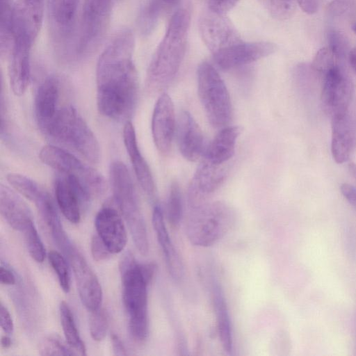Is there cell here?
Returning a JSON list of instances; mask_svg holds the SVG:
<instances>
[{
  "instance_id": "6da1fadb",
  "label": "cell",
  "mask_w": 356,
  "mask_h": 356,
  "mask_svg": "<svg viewBox=\"0 0 356 356\" xmlns=\"http://www.w3.org/2000/svg\"><path fill=\"white\" fill-rule=\"evenodd\" d=\"M134 37L130 30L118 33L99 56L96 70L99 112L113 120L128 118L135 106L138 77L133 55Z\"/></svg>"
},
{
  "instance_id": "7a4b0ae2",
  "label": "cell",
  "mask_w": 356,
  "mask_h": 356,
  "mask_svg": "<svg viewBox=\"0 0 356 356\" xmlns=\"http://www.w3.org/2000/svg\"><path fill=\"white\" fill-rule=\"evenodd\" d=\"M190 20L185 8L178 9L172 16L147 70L145 85L149 93L163 90L177 74L186 53Z\"/></svg>"
},
{
  "instance_id": "3957f363",
  "label": "cell",
  "mask_w": 356,
  "mask_h": 356,
  "mask_svg": "<svg viewBox=\"0 0 356 356\" xmlns=\"http://www.w3.org/2000/svg\"><path fill=\"white\" fill-rule=\"evenodd\" d=\"M120 270L129 332L136 341L141 343L149 333L147 286L152 280L144 273L142 264H138L131 253L124 255Z\"/></svg>"
},
{
  "instance_id": "277c9868",
  "label": "cell",
  "mask_w": 356,
  "mask_h": 356,
  "mask_svg": "<svg viewBox=\"0 0 356 356\" xmlns=\"http://www.w3.org/2000/svg\"><path fill=\"white\" fill-rule=\"evenodd\" d=\"M235 220V212L227 204L206 202L190 208L186 222V235L194 245L209 247L231 230Z\"/></svg>"
},
{
  "instance_id": "5b68a950",
  "label": "cell",
  "mask_w": 356,
  "mask_h": 356,
  "mask_svg": "<svg viewBox=\"0 0 356 356\" xmlns=\"http://www.w3.org/2000/svg\"><path fill=\"white\" fill-rule=\"evenodd\" d=\"M110 180L115 202L128 225L135 246L145 256L149 252L146 225L131 176L123 162L115 161L111 164Z\"/></svg>"
},
{
  "instance_id": "8992f818",
  "label": "cell",
  "mask_w": 356,
  "mask_h": 356,
  "mask_svg": "<svg viewBox=\"0 0 356 356\" xmlns=\"http://www.w3.org/2000/svg\"><path fill=\"white\" fill-rule=\"evenodd\" d=\"M115 0H83L71 56L79 58L93 54L108 31Z\"/></svg>"
},
{
  "instance_id": "52a82bcc",
  "label": "cell",
  "mask_w": 356,
  "mask_h": 356,
  "mask_svg": "<svg viewBox=\"0 0 356 356\" xmlns=\"http://www.w3.org/2000/svg\"><path fill=\"white\" fill-rule=\"evenodd\" d=\"M44 134L70 146L90 163L99 162L100 150L98 141L72 106H63Z\"/></svg>"
},
{
  "instance_id": "ba28073f",
  "label": "cell",
  "mask_w": 356,
  "mask_h": 356,
  "mask_svg": "<svg viewBox=\"0 0 356 356\" xmlns=\"http://www.w3.org/2000/svg\"><path fill=\"white\" fill-rule=\"evenodd\" d=\"M198 95L209 123L223 128L232 118V103L227 88L214 67L202 62L197 69Z\"/></svg>"
},
{
  "instance_id": "9c48e42d",
  "label": "cell",
  "mask_w": 356,
  "mask_h": 356,
  "mask_svg": "<svg viewBox=\"0 0 356 356\" xmlns=\"http://www.w3.org/2000/svg\"><path fill=\"white\" fill-rule=\"evenodd\" d=\"M39 156L44 163L60 173L74 177L90 197L105 191L106 183L104 177L67 151L47 145L41 149Z\"/></svg>"
},
{
  "instance_id": "30bf717a",
  "label": "cell",
  "mask_w": 356,
  "mask_h": 356,
  "mask_svg": "<svg viewBox=\"0 0 356 356\" xmlns=\"http://www.w3.org/2000/svg\"><path fill=\"white\" fill-rule=\"evenodd\" d=\"M36 36L22 24L15 22L12 43L9 48V79L15 95H22L30 80V56Z\"/></svg>"
},
{
  "instance_id": "8fae6325",
  "label": "cell",
  "mask_w": 356,
  "mask_h": 356,
  "mask_svg": "<svg viewBox=\"0 0 356 356\" xmlns=\"http://www.w3.org/2000/svg\"><path fill=\"white\" fill-rule=\"evenodd\" d=\"M352 82L341 65L324 74L321 90V104L331 118L348 113L352 98Z\"/></svg>"
},
{
  "instance_id": "7c38bea8",
  "label": "cell",
  "mask_w": 356,
  "mask_h": 356,
  "mask_svg": "<svg viewBox=\"0 0 356 356\" xmlns=\"http://www.w3.org/2000/svg\"><path fill=\"white\" fill-rule=\"evenodd\" d=\"M198 26L201 38L212 54L243 41L225 15L209 9L200 16Z\"/></svg>"
},
{
  "instance_id": "4fadbf2b",
  "label": "cell",
  "mask_w": 356,
  "mask_h": 356,
  "mask_svg": "<svg viewBox=\"0 0 356 356\" xmlns=\"http://www.w3.org/2000/svg\"><path fill=\"white\" fill-rule=\"evenodd\" d=\"M67 257L74 273L82 304L90 312L100 309L103 294L95 273L76 248Z\"/></svg>"
},
{
  "instance_id": "5bb4252c",
  "label": "cell",
  "mask_w": 356,
  "mask_h": 356,
  "mask_svg": "<svg viewBox=\"0 0 356 356\" xmlns=\"http://www.w3.org/2000/svg\"><path fill=\"white\" fill-rule=\"evenodd\" d=\"M225 176V164H215L204 159L188 187L189 207L193 208L206 202L207 198L221 186Z\"/></svg>"
},
{
  "instance_id": "9a60e30c",
  "label": "cell",
  "mask_w": 356,
  "mask_h": 356,
  "mask_svg": "<svg viewBox=\"0 0 356 356\" xmlns=\"http://www.w3.org/2000/svg\"><path fill=\"white\" fill-rule=\"evenodd\" d=\"M274 43L266 41L246 42L242 41L212 54L217 65L227 70L241 67L273 54Z\"/></svg>"
},
{
  "instance_id": "2e32d148",
  "label": "cell",
  "mask_w": 356,
  "mask_h": 356,
  "mask_svg": "<svg viewBox=\"0 0 356 356\" xmlns=\"http://www.w3.org/2000/svg\"><path fill=\"white\" fill-rule=\"evenodd\" d=\"M58 205L66 219L76 224L81 220V209L90 196L73 177L60 173L54 184Z\"/></svg>"
},
{
  "instance_id": "e0dca14e",
  "label": "cell",
  "mask_w": 356,
  "mask_h": 356,
  "mask_svg": "<svg viewBox=\"0 0 356 356\" xmlns=\"http://www.w3.org/2000/svg\"><path fill=\"white\" fill-rule=\"evenodd\" d=\"M175 127L174 105L170 97L162 93L157 99L152 118V133L158 151L168 154L172 147Z\"/></svg>"
},
{
  "instance_id": "ac0fdd59",
  "label": "cell",
  "mask_w": 356,
  "mask_h": 356,
  "mask_svg": "<svg viewBox=\"0 0 356 356\" xmlns=\"http://www.w3.org/2000/svg\"><path fill=\"white\" fill-rule=\"evenodd\" d=\"M95 225L97 234L112 254L120 252L127 241L126 227L119 212L106 206L96 215Z\"/></svg>"
},
{
  "instance_id": "d6986e66",
  "label": "cell",
  "mask_w": 356,
  "mask_h": 356,
  "mask_svg": "<svg viewBox=\"0 0 356 356\" xmlns=\"http://www.w3.org/2000/svg\"><path fill=\"white\" fill-rule=\"evenodd\" d=\"M60 81L56 76L46 78L38 86L34 101L35 114L44 133L63 106L60 105Z\"/></svg>"
},
{
  "instance_id": "ffe728a7",
  "label": "cell",
  "mask_w": 356,
  "mask_h": 356,
  "mask_svg": "<svg viewBox=\"0 0 356 356\" xmlns=\"http://www.w3.org/2000/svg\"><path fill=\"white\" fill-rule=\"evenodd\" d=\"M80 0H48L49 23L54 39L67 42L72 35Z\"/></svg>"
},
{
  "instance_id": "44dd1931",
  "label": "cell",
  "mask_w": 356,
  "mask_h": 356,
  "mask_svg": "<svg viewBox=\"0 0 356 356\" xmlns=\"http://www.w3.org/2000/svg\"><path fill=\"white\" fill-rule=\"evenodd\" d=\"M332 119L331 152L336 163L346 162L355 147L356 131L348 112Z\"/></svg>"
},
{
  "instance_id": "7402d4cb",
  "label": "cell",
  "mask_w": 356,
  "mask_h": 356,
  "mask_svg": "<svg viewBox=\"0 0 356 356\" xmlns=\"http://www.w3.org/2000/svg\"><path fill=\"white\" fill-rule=\"evenodd\" d=\"M177 143L180 153L188 161H197L204 152L200 127L187 111L182 112L177 124Z\"/></svg>"
},
{
  "instance_id": "603a6c76",
  "label": "cell",
  "mask_w": 356,
  "mask_h": 356,
  "mask_svg": "<svg viewBox=\"0 0 356 356\" xmlns=\"http://www.w3.org/2000/svg\"><path fill=\"white\" fill-rule=\"evenodd\" d=\"M33 202L55 243L67 257L75 247L72 244L62 226L51 197L42 188Z\"/></svg>"
},
{
  "instance_id": "cb8c5ba5",
  "label": "cell",
  "mask_w": 356,
  "mask_h": 356,
  "mask_svg": "<svg viewBox=\"0 0 356 356\" xmlns=\"http://www.w3.org/2000/svg\"><path fill=\"white\" fill-rule=\"evenodd\" d=\"M152 225L162 250L168 270L174 280L179 281L184 275V266L169 236L159 204H155L154 207Z\"/></svg>"
},
{
  "instance_id": "d4e9b609",
  "label": "cell",
  "mask_w": 356,
  "mask_h": 356,
  "mask_svg": "<svg viewBox=\"0 0 356 356\" xmlns=\"http://www.w3.org/2000/svg\"><path fill=\"white\" fill-rule=\"evenodd\" d=\"M123 140L131 161L136 178L147 195L154 194V183L147 163L138 148L136 135L133 124L127 121L123 129Z\"/></svg>"
},
{
  "instance_id": "484cf974",
  "label": "cell",
  "mask_w": 356,
  "mask_h": 356,
  "mask_svg": "<svg viewBox=\"0 0 356 356\" xmlns=\"http://www.w3.org/2000/svg\"><path fill=\"white\" fill-rule=\"evenodd\" d=\"M0 213L3 218L13 229L22 232L33 220L30 209L13 190L1 184Z\"/></svg>"
},
{
  "instance_id": "4316f807",
  "label": "cell",
  "mask_w": 356,
  "mask_h": 356,
  "mask_svg": "<svg viewBox=\"0 0 356 356\" xmlns=\"http://www.w3.org/2000/svg\"><path fill=\"white\" fill-rule=\"evenodd\" d=\"M211 292L221 346L227 354L231 355L234 346L232 323L224 292L216 280L212 282Z\"/></svg>"
},
{
  "instance_id": "83f0119b",
  "label": "cell",
  "mask_w": 356,
  "mask_h": 356,
  "mask_svg": "<svg viewBox=\"0 0 356 356\" xmlns=\"http://www.w3.org/2000/svg\"><path fill=\"white\" fill-rule=\"evenodd\" d=\"M241 131L236 126L223 127L206 147L204 159L215 164H225L234 154Z\"/></svg>"
},
{
  "instance_id": "f1b7e54d",
  "label": "cell",
  "mask_w": 356,
  "mask_h": 356,
  "mask_svg": "<svg viewBox=\"0 0 356 356\" xmlns=\"http://www.w3.org/2000/svg\"><path fill=\"white\" fill-rule=\"evenodd\" d=\"M59 311L60 323L66 342L76 355H86L85 344L80 337L73 314L67 303L62 301L59 306Z\"/></svg>"
},
{
  "instance_id": "f546056e",
  "label": "cell",
  "mask_w": 356,
  "mask_h": 356,
  "mask_svg": "<svg viewBox=\"0 0 356 356\" xmlns=\"http://www.w3.org/2000/svg\"><path fill=\"white\" fill-rule=\"evenodd\" d=\"M1 53L3 54L9 50L12 43L15 24V5L13 3V0H1Z\"/></svg>"
},
{
  "instance_id": "4dcf8cb0",
  "label": "cell",
  "mask_w": 356,
  "mask_h": 356,
  "mask_svg": "<svg viewBox=\"0 0 356 356\" xmlns=\"http://www.w3.org/2000/svg\"><path fill=\"white\" fill-rule=\"evenodd\" d=\"M182 213L183 205L179 186L177 181H173L170 187L166 204V216L172 227H177L179 225Z\"/></svg>"
},
{
  "instance_id": "1f68e13d",
  "label": "cell",
  "mask_w": 356,
  "mask_h": 356,
  "mask_svg": "<svg viewBox=\"0 0 356 356\" xmlns=\"http://www.w3.org/2000/svg\"><path fill=\"white\" fill-rule=\"evenodd\" d=\"M6 179L16 191L32 202L42 188L35 181L21 174L10 173Z\"/></svg>"
},
{
  "instance_id": "d6a6232c",
  "label": "cell",
  "mask_w": 356,
  "mask_h": 356,
  "mask_svg": "<svg viewBox=\"0 0 356 356\" xmlns=\"http://www.w3.org/2000/svg\"><path fill=\"white\" fill-rule=\"evenodd\" d=\"M25 242L31 257L37 262L42 263L46 252L33 221H31L23 229Z\"/></svg>"
},
{
  "instance_id": "836d02e7",
  "label": "cell",
  "mask_w": 356,
  "mask_h": 356,
  "mask_svg": "<svg viewBox=\"0 0 356 356\" xmlns=\"http://www.w3.org/2000/svg\"><path fill=\"white\" fill-rule=\"evenodd\" d=\"M163 6L160 0H148L143 6L139 17V25L143 33H149L154 28Z\"/></svg>"
},
{
  "instance_id": "e575fe53",
  "label": "cell",
  "mask_w": 356,
  "mask_h": 356,
  "mask_svg": "<svg viewBox=\"0 0 356 356\" xmlns=\"http://www.w3.org/2000/svg\"><path fill=\"white\" fill-rule=\"evenodd\" d=\"M48 257L52 268L57 275L62 290L67 293L70 291L71 277L65 259L55 250L50 251Z\"/></svg>"
},
{
  "instance_id": "d590c367",
  "label": "cell",
  "mask_w": 356,
  "mask_h": 356,
  "mask_svg": "<svg viewBox=\"0 0 356 356\" xmlns=\"http://www.w3.org/2000/svg\"><path fill=\"white\" fill-rule=\"evenodd\" d=\"M339 62L334 51L329 47H325L316 52L311 67L314 72L324 75L334 67L341 65Z\"/></svg>"
},
{
  "instance_id": "8d00e7d4",
  "label": "cell",
  "mask_w": 356,
  "mask_h": 356,
  "mask_svg": "<svg viewBox=\"0 0 356 356\" xmlns=\"http://www.w3.org/2000/svg\"><path fill=\"white\" fill-rule=\"evenodd\" d=\"M40 351L42 355H76L67 342L56 336L47 338L40 345Z\"/></svg>"
},
{
  "instance_id": "74e56055",
  "label": "cell",
  "mask_w": 356,
  "mask_h": 356,
  "mask_svg": "<svg viewBox=\"0 0 356 356\" xmlns=\"http://www.w3.org/2000/svg\"><path fill=\"white\" fill-rule=\"evenodd\" d=\"M89 329L93 340L101 341L105 338L108 329V319L102 308L90 312Z\"/></svg>"
},
{
  "instance_id": "f35d334b",
  "label": "cell",
  "mask_w": 356,
  "mask_h": 356,
  "mask_svg": "<svg viewBox=\"0 0 356 356\" xmlns=\"http://www.w3.org/2000/svg\"><path fill=\"white\" fill-rule=\"evenodd\" d=\"M328 47L334 51L341 62L346 58L348 50V42L339 31L331 29L327 33Z\"/></svg>"
},
{
  "instance_id": "ab89813d",
  "label": "cell",
  "mask_w": 356,
  "mask_h": 356,
  "mask_svg": "<svg viewBox=\"0 0 356 356\" xmlns=\"http://www.w3.org/2000/svg\"><path fill=\"white\" fill-rule=\"evenodd\" d=\"M44 0H19L16 8L29 17L42 20Z\"/></svg>"
},
{
  "instance_id": "60d3db41",
  "label": "cell",
  "mask_w": 356,
  "mask_h": 356,
  "mask_svg": "<svg viewBox=\"0 0 356 356\" xmlns=\"http://www.w3.org/2000/svg\"><path fill=\"white\" fill-rule=\"evenodd\" d=\"M90 249L92 256L97 261L107 260L112 254L108 247L98 234L94 235L92 237Z\"/></svg>"
},
{
  "instance_id": "b9f144b4",
  "label": "cell",
  "mask_w": 356,
  "mask_h": 356,
  "mask_svg": "<svg viewBox=\"0 0 356 356\" xmlns=\"http://www.w3.org/2000/svg\"><path fill=\"white\" fill-rule=\"evenodd\" d=\"M207 6V9L225 15V13L231 10L239 0H203Z\"/></svg>"
},
{
  "instance_id": "7bdbcfd3",
  "label": "cell",
  "mask_w": 356,
  "mask_h": 356,
  "mask_svg": "<svg viewBox=\"0 0 356 356\" xmlns=\"http://www.w3.org/2000/svg\"><path fill=\"white\" fill-rule=\"evenodd\" d=\"M352 0H332L327 6V11L332 16H341L349 9Z\"/></svg>"
},
{
  "instance_id": "ee69618b",
  "label": "cell",
  "mask_w": 356,
  "mask_h": 356,
  "mask_svg": "<svg viewBox=\"0 0 356 356\" xmlns=\"http://www.w3.org/2000/svg\"><path fill=\"white\" fill-rule=\"evenodd\" d=\"M0 323L3 331L6 334H11L14 330V324L8 309L1 302L0 305Z\"/></svg>"
},
{
  "instance_id": "f6af8a7d",
  "label": "cell",
  "mask_w": 356,
  "mask_h": 356,
  "mask_svg": "<svg viewBox=\"0 0 356 356\" xmlns=\"http://www.w3.org/2000/svg\"><path fill=\"white\" fill-rule=\"evenodd\" d=\"M340 191L347 201L354 207H356V187L344 183L341 185Z\"/></svg>"
},
{
  "instance_id": "bcb514c9",
  "label": "cell",
  "mask_w": 356,
  "mask_h": 356,
  "mask_svg": "<svg viewBox=\"0 0 356 356\" xmlns=\"http://www.w3.org/2000/svg\"><path fill=\"white\" fill-rule=\"evenodd\" d=\"M0 282L5 285H14L16 283V278L9 268L1 266L0 268Z\"/></svg>"
},
{
  "instance_id": "7dc6e473",
  "label": "cell",
  "mask_w": 356,
  "mask_h": 356,
  "mask_svg": "<svg viewBox=\"0 0 356 356\" xmlns=\"http://www.w3.org/2000/svg\"><path fill=\"white\" fill-rule=\"evenodd\" d=\"M111 344L113 351L115 355L122 356L127 355L124 345L120 337L115 334H112L111 335Z\"/></svg>"
},
{
  "instance_id": "c3c4849f",
  "label": "cell",
  "mask_w": 356,
  "mask_h": 356,
  "mask_svg": "<svg viewBox=\"0 0 356 356\" xmlns=\"http://www.w3.org/2000/svg\"><path fill=\"white\" fill-rule=\"evenodd\" d=\"M302 10L309 15L315 13L318 10V0H297Z\"/></svg>"
},
{
  "instance_id": "681fc988",
  "label": "cell",
  "mask_w": 356,
  "mask_h": 356,
  "mask_svg": "<svg viewBox=\"0 0 356 356\" xmlns=\"http://www.w3.org/2000/svg\"><path fill=\"white\" fill-rule=\"evenodd\" d=\"M348 58L350 64L354 72L356 73V47L352 49L349 51Z\"/></svg>"
},
{
  "instance_id": "f907efd6",
  "label": "cell",
  "mask_w": 356,
  "mask_h": 356,
  "mask_svg": "<svg viewBox=\"0 0 356 356\" xmlns=\"http://www.w3.org/2000/svg\"><path fill=\"white\" fill-rule=\"evenodd\" d=\"M8 335H3L1 339V346L4 349L9 348L12 345L11 339Z\"/></svg>"
},
{
  "instance_id": "816d5d0a",
  "label": "cell",
  "mask_w": 356,
  "mask_h": 356,
  "mask_svg": "<svg viewBox=\"0 0 356 356\" xmlns=\"http://www.w3.org/2000/svg\"><path fill=\"white\" fill-rule=\"evenodd\" d=\"M348 169L353 178L356 181V163L353 162L349 163Z\"/></svg>"
},
{
  "instance_id": "f5cc1de1",
  "label": "cell",
  "mask_w": 356,
  "mask_h": 356,
  "mask_svg": "<svg viewBox=\"0 0 356 356\" xmlns=\"http://www.w3.org/2000/svg\"><path fill=\"white\" fill-rule=\"evenodd\" d=\"M162 3L164 4H171L175 2L176 0H160Z\"/></svg>"
},
{
  "instance_id": "db71d44e",
  "label": "cell",
  "mask_w": 356,
  "mask_h": 356,
  "mask_svg": "<svg viewBox=\"0 0 356 356\" xmlns=\"http://www.w3.org/2000/svg\"><path fill=\"white\" fill-rule=\"evenodd\" d=\"M353 31L356 34V22L354 24V25L353 26Z\"/></svg>"
}]
</instances>
